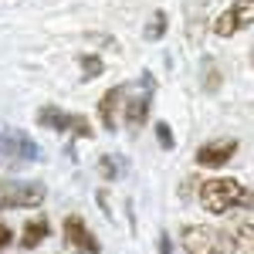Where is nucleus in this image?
<instances>
[{
	"label": "nucleus",
	"mask_w": 254,
	"mask_h": 254,
	"mask_svg": "<svg viewBox=\"0 0 254 254\" xmlns=\"http://www.w3.org/2000/svg\"><path fill=\"white\" fill-rule=\"evenodd\" d=\"M38 122L44 129H55V132H71V136L78 139H88L92 136V126H88V119L85 116H75V112H61L55 105H44L38 112Z\"/></svg>",
	"instance_id": "nucleus-4"
},
{
	"label": "nucleus",
	"mask_w": 254,
	"mask_h": 254,
	"mask_svg": "<svg viewBox=\"0 0 254 254\" xmlns=\"http://www.w3.org/2000/svg\"><path fill=\"white\" fill-rule=\"evenodd\" d=\"M234 153H237V139H214V142L196 149V163L200 166H224Z\"/></svg>",
	"instance_id": "nucleus-9"
},
{
	"label": "nucleus",
	"mask_w": 254,
	"mask_h": 254,
	"mask_svg": "<svg viewBox=\"0 0 254 254\" xmlns=\"http://www.w3.org/2000/svg\"><path fill=\"white\" fill-rule=\"evenodd\" d=\"M10 241H14V231H10L7 224H0V251H3V248H7Z\"/></svg>",
	"instance_id": "nucleus-17"
},
{
	"label": "nucleus",
	"mask_w": 254,
	"mask_h": 254,
	"mask_svg": "<svg viewBox=\"0 0 254 254\" xmlns=\"http://www.w3.org/2000/svg\"><path fill=\"white\" fill-rule=\"evenodd\" d=\"M156 139H159V146H163V149H173V132H170V126H166V122H159V126H156Z\"/></svg>",
	"instance_id": "nucleus-16"
},
{
	"label": "nucleus",
	"mask_w": 254,
	"mask_h": 254,
	"mask_svg": "<svg viewBox=\"0 0 254 254\" xmlns=\"http://www.w3.org/2000/svg\"><path fill=\"white\" fill-rule=\"evenodd\" d=\"M251 0H234L231 3V10H224L220 17H217L214 31L220 34V38H231V34H237V31H244V27H251Z\"/></svg>",
	"instance_id": "nucleus-6"
},
{
	"label": "nucleus",
	"mask_w": 254,
	"mask_h": 254,
	"mask_svg": "<svg viewBox=\"0 0 254 254\" xmlns=\"http://www.w3.org/2000/svg\"><path fill=\"white\" fill-rule=\"evenodd\" d=\"M98 170H102V176H105V180H119V176L126 173V159L102 156V159H98Z\"/></svg>",
	"instance_id": "nucleus-13"
},
{
	"label": "nucleus",
	"mask_w": 254,
	"mask_h": 254,
	"mask_svg": "<svg viewBox=\"0 0 254 254\" xmlns=\"http://www.w3.org/2000/svg\"><path fill=\"white\" fill-rule=\"evenodd\" d=\"M78 61H81V81H88V78H95V75L105 71V64H102L98 58H92V55H81Z\"/></svg>",
	"instance_id": "nucleus-15"
},
{
	"label": "nucleus",
	"mask_w": 254,
	"mask_h": 254,
	"mask_svg": "<svg viewBox=\"0 0 254 254\" xmlns=\"http://www.w3.org/2000/svg\"><path fill=\"white\" fill-rule=\"evenodd\" d=\"M180 244L187 254H220L227 248V237L214 227H203V224H187L180 234Z\"/></svg>",
	"instance_id": "nucleus-2"
},
{
	"label": "nucleus",
	"mask_w": 254,
	"mask_h": 254,
	"mask_svg": "<svg viewBox=\"0 0 254 254\" xmlns=\"http://www.w3.org/2000/svg\"><path fill=\"white\" fill-rule=\"evenodd\" d=\"M227 237V248H231V254H251V224L244 220V224H237L231 234H224Z\"/></svg>",
	"instance_id": "nucleus-12"
},
{
	"label": "nucleus",
	"mask_w": 254,
	"mask_h": 254,
	"mask_svg": "<svg viewBox=\"0 0 254 254\" xmlns=\"http://www.w3.org/2000/svg\"><path fill=\"white\" fill-rule=\"evenodd\" d=\"M200 203L210 210V214H227L234 207H248L251 193L237 183V180H207L200 187Z\"/></svg>",
	"instance_id": "nucleus-1"
},
{
	"label": "nucleus",
	"mask_w": 254,
	"mask_h": 254,
	"mask_svg": "<svg viewBox=\"0 0 254 254\" xmlns=\"http://www.w3.org/2000/svg\"><path fill=\"white\" fill-rule=\"evenodd\" d=\"M0 156L10 163H38L41 146L20 129H0Z\"/></svg>",
	"instance_id": "nucleus-3"
},
{
	"label": "nucleus",
	"mask_w": 254,
	"mask_h": 254,
	"mask_svg": "<svg viewBox=\"0 0 254 254\" xmlns=\"http://www.w3.org/2000/svg\"><path fill=\"white\" fill-rule=\"evenodd\" d=\"M51 234V227H48V220L44 217H34V220H27L24 224V234H20V248L24 251H31V248H38L44 237Z\"/></svg>",
	"instance_id": "nucleus-11"
},
{
	"label": "nucleus",
	"mask_w": 254,
	"mask_h": 254,
	"mask_svg": "<svg viewBox=\"0 0 254 254\" xmlns=\"http://www.w3.org/2000/svg\"><path fill=\"white\" fill-rule=\"evenodd\" d=\"M159 254H173V241L166 234H159Z\"/></svg>",
	"instance_id": "nucleus-18"
},
{
	"label": "nucleus",
	"mask_w": 254,
	"mask_h": 254,
	"mask_svg": "<svg viewBox=\"0 0 254 254\" xmlns=\"http://www.w3.org/2000/svg\"><path fill=\"white\" fill-rule=\"evenodd\" d=\"M119 102H122V85L109 88V92L102 95V102H98V119H102V126H105L109 132L119 129Z\"/></svg>",
	"instance_id": "nucleus-10"
},
{
	"label": "nucleus",
	"mask_w": 254,
	"mask_h": 254,
	"mask_svg": "<svg viewBox=\"0 0 254 254\" xmlns=\"http://www.w3.org/2000/svg\"><path fill=\"white\" fill-rule=\"evenodd\" d=\"M142 92L139 95H126V88H122V102H126V126L129 129H142V122L149 116V102H153V78L149 75H142Z\"/></svg>",
	"instance_id": "nucleus-5"
},
{
	"label": "nucleus",
	"mask_w": 254,
	"mask_h": 254,
	"mask_svg": "<svg viewBox=\"0 0 254 254\" xmlns=\"http://www.w3.org/2000/svg\"><path fill=\"white\" fill-rule=\"evenodd\" d=\"M41 200H44L41 183H10V187H3L0 207H38Z\"/></svg>",
	"instance_id": "nucleus-8"
},
{
	"label": "nucleus",
	"mask_w": 254,
	"mask_h": 254,
	"mask_svg": "<svg viewBox=\"0 0 254 254\" xmlns=\"http://www.w3.org/2000/svg\"><path fill=\"white\" fill-rule=\"evenodd\" d=\"M142 34H146V41H159L163 34H166V14H163V10H156V14H153V20L146 24V31H142Z\"/></svg>",
	"instance_id": "nucleus-14"
},
{
	"label": "nucleus",
	"mask_w": 254,
	"mask_h": 254,
	"mask_svg": "<svg viewBox=\"0 0 254 254\" xmlns=\"http://www.w3.org/2000/svg\"><path fill=\"white\" fill-rule=\"evenodd\" d=\"M64 241H68V248H75L78 254H98L102 251L95 234L88 231V224H85L81 217H68V220H64Z\"/></svg>",
	"instance_id": "nucleus-7"
}]
</instances>
